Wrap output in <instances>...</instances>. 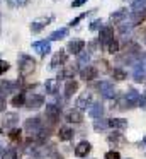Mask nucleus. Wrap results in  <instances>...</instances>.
<instances>
[{
    "instance_id": "obj_1",
    "label": "nucleus",
    "mask_w": 146,
    "mask_h": 159,
    "mask_svg": "<svg viewBox=\"0 0 146 159\" xmlns=\"http://www.w3.org/2000/svg\"><path fill=\"white\" fill-rule=\"evenodd\" d=\"M17 62H19V75L20 77L31 75V74L36 70V65H37L36 60H34L31 55H27V53H19Z\"/></svg>"
},
{
    "instance_id": "obj_2",
    "label": "nucleus",
    "mask_w": 146,
    "mask_h": 159,
    "mask_svg": "<svg viewBox=\"0 0 146 159\" xmlns=\"http://www.w3.org/2000/svg\"><path fill=\"white\" fill-rule=\"evenodd\" d=\"M97 89H98V93L102 94V98H105V99H114L115 94H117V91H115L114 84H112L111 80H100V82L97 84Z\"/></svg>"
},
{
    "instance_id": "obj_3",
    "label": "nucleus",
    "mask_w": 146,
    "mask_h": 159,
    "mask_svg": "<svg viewBox=\"0 0 146 159\" xmlns=\"http://www.w3.org/2000/svg\"><path fill=\"white\" fill-rule=\"evenodd\" d=\"M60 116H61V108L58 106V104H46V120L49 121L51 125L58 123L60 121Z\"/></svg>"
},
{
    "instance_id": "obj_4",
    "label": "nucleus",
    "mask_w": 146,
    "mask_h": 159,
    "mask_svg": "<svg viewBox=\"0 0 146 159\" xmlns=\"http://www.w3.org/2000/svg\"><path fill=\"white\" fill-rule=\"evenodd\" d=\"M43 104H44V96H41V94H29V96H26V108L27 110L36 111Z\"/></svg>"
},
{
    "instance_id": "obj_5",
    "label": "nucleus",
    "mask_w": 146,
    "mask_h": 159,
    "mask_svg": "<svg viewBox=\"0 0 146 159\" xmlns=\"http://www.w3.org/2000/svg\"><path fill=\"white\" fill-rule=\"evenodd\" d=\"M112 39H114V28H112V26H102L100 28V36H98V43H100V46L105 48Z\"/></svg>"
},
{
    "instance_id": "obj_6",
    "label": "nucleus",
    "mask_w": 146,
    "mask_h": 159,
    "mask_svg": "<svg viewBox=\"0 0 146 159\" xmlns=\"http://www.w3.org/2000/svg\"><path fill=\"white\" fill-rule=\"evenodd\" d=\"M24 128H26V132H29L31 135H37L39 134V130L43 128V121H41V118H27L26 123H24Z\"/></svg>"
},
{
    "instance_id": "obj_7",
    "label": "nucleus",
    "mask_w": 146,
    "mask_h": 159,
    "mask_svg": "<svg viewBox=\"0 0 146 159\" xmlns=\"http://www.w3.org/2000/svg\"><path fill=\"white\" fill-rule=\"evenodd\" d=\"M66 62H68V53L65 52V50H58V52L53 55V58H51L49 67L54 70V69H58V67H63Z\"/></svg>"
},
{
    "instance_id": "obj_8",
    "label": "nucleus",
    "mask_w": 146,
    "mask_h": 159,
    "mask_svg": "<svg viewBox=\"0 0 146 159\" xmlns=\"http://www.w3.org/2000/svg\"><path fill=\"white\" fill-rule=\"evenodd\" d=\"M49 22H53V16H49V17H41V19H36V21L31 22V33L32 34H37V33H41L44 28H46Z\"/></svg>"
},
{
    "instance_id": "obj_9",
    "label": "nucleus",
    "mask_w": 146,
    "mask_h": 159,
    "mask_svg": "<svg viewBox=\"0 0 146 159\" xmlns=\"http://www.w3.org/2000/svg\"><path fill=\"white\" fill-rule=\"evenodd\" d=\"M92 104H94V98H92L90 93H87V91H85V93L80 94V96H78V99H77V110L85 111L87 108H90Z\"/></svg>"
},
{
    "instance_id": "obj_10",
    "label": "nucleus",
    "mask_w": 146,
    "mask_h": 159,
    "mask_svg": "<svg viewBox=\"0 0 146 159\" xmlns=\"http://www.w3.org/2000/svg\"><path fill=\"white\" fill-rule=\"evenodd\" d=\"M144 62H146V57L144 60H141V63H136L134 65V72H132V79L136 82H144L146 80V67H144Z\"/></svg>"
},
{
    "instance_id": "obj_11",
    "label": "nucleus",
    "mask_w": 146,
    "mask_h": 159,
    "mask_svg": "<svg viewBox=\"0 0 146 159\" xmlns=\"http://www.w3.org/2000/svg\"><path fill=\"white\" fill-rule=\"evenodd\" d=\"M97 75H98V70L95 69V67H92V65H87V67H83V69L80 70V77H81V80H85V82L95 80Z\"/></svg>"
},
{
    "instance_id": "obj_12",
    "label": "nucleus",
    "mask_w": 146,
    "mask_h": 159,
    "mask_svg": "<svg viewBox=\"0 0 146 159\" xmlns=\"http://www.w3.org/2000/svg\"><path fill=\"white\" fill-rule=\"evenodd\" d=\"M32 50H36L41 57H46L48 53H51V41L49 39H43V41H34Z\"/></svg>"
},
{
    "instance_id": "obj_13",
    "label": "nucleus",
    "mask_w": 146,
    "mask_h": 159,
    "mask_svg": "<svg viewBox=\"0 0 146 159\" xmlns=\"http://www.w3.org/2000/svg\"><path fill=\"white\" fill-rule=\"evenodd\" d=\"M126 98V103H127V110H132L134 106H138V101H139V93L136 89H129L127 93L124 94Z\"/></svg>"
},
{
    "instance_id": "obj_14",
    "label": "nucleus",
    "mask_w": 146,
    "mask_h": 159,
    "mask_svg": "<svg viewBox=\"0 0 146 159\" xmlns=\"http://www.w3.org/2000/svg\"><path fill=\"white\" fill-rule=\"evenodd\" d=\"M66 48H68V52L73 53V55H80L85 48V41L83 39H71V41H68Z\"/></svg>"
},
{
    "instance_id": "obj_15",
    "label": "nucleus",
    "mask_w": 146,
    "mask_h": 159,
    "mask_svg": "<svg viewBox=\"0 0 146 159\" xmlns=\"http://www.w3.org/2000/svg\"><path fill=\"white\" fill-rule=\"evenodd\" d=\"M90 151H92V144H90V142L81 140L80 144L75 147V156H77V157H87V156L90 154Z\"/></svg>"
},
{
    "instance_id": "obj_16",
    "label": "nucleus",
    "mask_w": 146,
    "mask_h": 159,
    "mask_svg": "<svg viewBox=\"0 0 146 159\" xmlns=\"http://www.w3.org/2000/svg\"><path fill=\"white\" fill-rule=\"evenodd\" d=\"M65 116H66L68 123H81V121H83V115H81V111L77 110V108H75V110H70Z\"/></svg>"
},
{
    "instance_id": "obj_17",
    "label": "nucleus",
    "mask_w": 146,
    "mask_h": 159,
    "mask_svg": "<svg viewBox=\"0 0 146 159\" xmlns=\"http://www.w3.org/2000/svg\"><path fill=\"white\" fill-rule=\"evenodd\" d=\"M77 91H78V82L75 79H68L66 80V86H65V98L70 99Z\"/></svg>"
},
{
    "instance_id": "obj_18",
    "label": "nucleus",
    "mask_w": 146,
    "mask_h": 159,
    "mask_svg": "<svg viewBox=\"0 0 146 159\" xmlns=\"http://www.w3.org/2000/svg\"><path fill=\"white\" fill-rule=\"evenodd\" d=\"M17 87L19 86L12 80H0V94H3V96H7L9 93H14Z\"/></svg>"
},
{
    "instance_id": "obj_19",
    "label": "nucleus",
    "mask_w": 146,
    "mask_h": 159,
    "mask_svg": "<svg viewBox=\"0 0 146 159\" xmlns=\"http://www.w3.org/2000/svg\"><path fill=\"white\" fill-rule=\"evenodd\" d=\"M17 121H19V115L17 113H5L2 118V123L9 128H14L17 125Z\"/></svg>"
},
{
    "instance_id": "obj_20",
    "label": "nucleus",
    "mask_w": 146,
    "mask_h": 159,
    "mask_svg": "<svg viewBox=\"0 0 146 159\" xmlns=\"http://www.w3.org/2000/svg\"><path fill=\"white\" fill-rule=\"evenodd\" d=\"M88 115H90L92 118H102V115H104V104L102 103H94L90 106V110H88Z\"/></svg>"
},
{
    "instance_id": "obj_21",
    "label": "nucleus",
    "mask_w": 146,
    "mask_h": 159,
    "mask_svg": "<svg viewBox=\"0 0 146 159\" xmlns=\"http://www.w3.org/2000/svg\"><path fill=\"white\" fill-rule=\"evenodd\" d=\"M58 139H60L61 142H68L73 139V130H71L70 127H61L60 130H58Z\"/></svg>"
},
{
    "instance_id": "obj_22",
    "label": "nucleus",
    "mask_w": 146,
    "mask_h": 159,
    "mask_svg": "<svg viewBox=\"0 0 146 159\" xmlns=\"http://www.w3.org/2000/svg\"><path fill=\"white\" fill-rule=\"evenodd\" d=\"M75 74H77V67L68 65L58 74V79H75Z\"/></svg>"
},
{
    "instance_id": "obj_23",
    "label": "nucleus",
    "mask_w": 146,
    "mask_h": 159,
    "mask_svg": "<svg viewBox=\"0 0 146 159\" xmlns=\"http://www.w3.org/2000/svg\"><path fill=\"white\" fill-rule=\"evenodd\" d=\"M68 33H70V31H68V28L56 29V31H53V33H51V34H49V38H48V39H49V41H60V39L66 38V36H68Z\"/></svg>"
},
{
    "instance_id": "obj_24",
    "label": "nucleus",
    "mask_w": 146,
    "mask_h": 159,
    "mask_svg": "<svg viewBox=\"0 0 146 159\" xmlns=\"http://www.w3.org/2000/svg\"><path fill=\"white\" fill-rule=\"evenodd\" d=\"M44 89H46V94L49 96H54L58 93V80L56 79H48L44 82Z\"/></svg>"
},
{
    "instance_id": "obj_25",
    "label": "nucleus",
    "mask_w": 146,
    "mask_h": 159,
    "mask_svg": "<svg viewBox=\"0 0 146 159\" xmlns=\"http://www.w3.org/2000/svg\"><path fill=\"white\" fill-rule=\"evenodd\" d=\"M109 127L117 128V130H124L127 127V120L126 118H111L109 120Z\"/></svg>"
},
{
    "instance_id": "obj_26",
    "label": "nucleus",
    "mask_w": 146,
    "mask_h": 159,
    "mask_svg": "<svg viewBox=\"0 0 146 159\" xmlns=\"http://www.w3.org/2000/svg\"><path fill=\"white\" fill-rule=\"evenodd\" d=\"M146 19V9L144 11H139V12H132L131 16V26L134 28V26H139L143 21Z\"/></svg>"
},
{
    "instance_id": "obj_27",
    "label": "nucleus",
    "mask_w": 146,
    "mask_h": 159,
    "mask_svg": "<svg viewBox=\"0 0 146 159\" xmlns=\"http://www.w3.org/2000/svg\"><path fill=\"white\" fill-rule=\"evenodd\" d=\"M111 74H112V79L117 80V82H122V80H126V77H127V74H126V70L122 69V67H114Z\"/></svg>"
},
{
    "instance_id": "obj_28",
    "label": "nucleus",
    "mask_w": 146,
    "mask_h": 159,
    "mask_svg": "<svg viewBox=\"0 0 146 159\" xmlns=\"http://www.w3.org/2000/svg\"><path fill=\"white\" fill-rule=\"evenodd\" d=\"M126 16H127V11H126V9H119V11L112 12L111 17H109V21H111L112 24H115V22H121Z\"/></svg>"
},
{
    "instance_id": "obj_29",
    "label": "nucleus",
    "mask_w": 146,
    "mask_h": 159,
    "mask_svg": "<svg viewBox=\"0 0 146 159\" xmlns=\"http://www.w3.org/2000/svg\"><path fill=\"white\" fill-rule=\"evenodd\" d=\"M12 106L15 108H20V106H26V93H17L15 96L12 98Z\"/></svg>"
},
{
    "instance_id": "obj_30",
    "label": "nucleus",
    "mask_w": 146,
    "mask_h": 159,
    "mask_svg": "<svg viewBox=\"0 0 146 159\" xmlns=\"http://www.w3.org/2000/svg\"><path fill=\"white\" fill-rule=\"evenodd\" d=\"M107 140H109V144L121 145V144H124V135L119 134V132H114V134H111V135L107 137Z\"/></svg>"
},
{
    "instance_id": "obj_31",
    "label": "nucleus",
    "mask_w": 146,
    "mask_h": 159,
    "mask_svg": "<svg viewBox=\"0 0 146 159\" xmlns=\"http://www.w3.org/2000/svg\"><path fill=\"white\" fill-rule=\"evenodd\" d=\"M107 127H109V120H104V118H97V120L94 121V130H95V132H104Z\"/></svg>"
},
{
    "instance_id": "obj_32",
    "label": "nucleus",
    "mask_w": 146,
    "mask_h": 159,
    "mask_svg": "<svg viewBox=\"0 0 146 159\" xmlns=\"http://www.w3.org/2000/svg\"><path fill=\"white\" fill-rule=\"evenodd\" d=\"M7 5L12 9H20V7H26V5H29L31 0H5Z\"/></svg>"
},
{
    "instance_id": "obj_33",
    "label": "nucleus",
    "mask_w": 146,
    "mask_h": 159,
    "mask_svg": "<svg viewBox=\"0 0 146 159\" xmlns=\"http://www.w3.org/2000/svg\"><path fill=\"white\" fill-rule=\"evenodd\" d=\"M88 62H90V53H83L81 52L80 55H78V62H77V67H81V69H83V67H87L88 65Z\"/></svg>"
},
{
    "instance_id": "obj_34",
    "label": "nucleus",
    "mask_w": 146,
    "mask_h": 159,
    "mask_svg": "<svg viewBox=\"0 0 146 159\" xmlns=\"http://www.w3.org/2000/svg\"><path fill=\"white\" fill-rule=\"evenodd\" d=\"M144 7H146V0H132V4H131V11L132 12L144 11Z\"/></svg>"
},
{
    "instance_id": "obj_35",
    "label": "nucleus",
    "mask_w": 146,
    "mask_h": 159,
    "mask_svg": "<svg viewBox=\"0 0 146 159\" xmlns=\"http://www.w3.org/2000/svg\"><path fill=\"white\" fill-rule=\"evenodd\" d=\"M2 154H3V159H19L17 151H15V149H12V147H7L5 151H2Z\"/></svg>"
},
{
    "instance_id": "obj_36",
    "label": "nucleus",
    "mask_w": 146,
    "mask_h": 159,
    "mask_svg": "<svg viewBox=\"0 0 146 159\" xmlns=\"http://www.w3.org/2000/svg\"><path fill=\"white\" fill-rule=\"evenodd\" d=\"M20 135H22V132H20V128H17V127L10 128V132H9V139H10V140H14V142H19V140H20Z\"/></svg>"
},
{
    "instance_id": "obj_37",
    "label": "nucleus",
    "mask_w": 146,
    "mask_h": 159,
    "mask_svg": "<svg viewBox=\"0 0 146 159\" xmlns=\"http://www.w3.org/2000/svg\"><path fill=\"white\" fill-rule=\"evenodd\" d=\"M119 48H121V45H119L117 39H112V41L109 43L107 46H105V50H107L109 53H112V55H114V53H117V52H119Z\"/></svg>"
},
{
    "instance_id": "obj_38",
    "label": "nucleus",
    "mask_w": 146,
    "mask_h": 159,
    "mask_svg": "<svg viewBox=\"0 0 146 159\" xmlns=\"http://www.w3.org/2000/svg\"><path fill=\"white\" fill-rule=\"evenodd\" d=\"M90 12H92V11H90ZM90 12H83V14H80L78 17H75L73 21H70V22H68V26H70V28H73V26H77L78 22H81V21H83V19L87 17V16L90 14Z\"/></svg>"
},
{
    "instance_id": "obj_39",
    "label": "nucleus",
    "mask_w": 146,
    "mask_h": 159,
    "mask_svg": "<svg viewBox=\"0 0 146 159\" xmlns=\"http://www.w3.org/2000/svg\"><path fill=\"white\" fill-rule=\"evenodd\" d=\"M88 28H90V31H97V29H100L102 28V19H95V21H92Z\"/></svg>"
},
{
    "instance_id": "obj_40",
    "label": "nucleus",
    "mask_w": 146,
    "mask_h": 159,
    "mask_svg": "<svg viewBox=\"0 0 146 159\" xmlns=\"http://www.w3.org/2000/svg\"><path fill=\"white\" fill-rule=\"evenodd\" d=\"M104 159H121V154L117 151H109V152H105Z\"/></svg>"
},
{
    "instance_id": "obj_41",
    "label": "nucleus",
    "mask_w": 146,
    "mask_h": 159,
    "mask_svg": "<svg viewBox=\"0 0 146 159\" xmlns=\"http://www.w3.org/2000/svg\"><path fill=\"white\" fill-rule=\"evenodd\" d=\"M138 106L141 110L146 111V94H139V101H138Z\"/></svg>"
},
{
    "instance_id": "obj_42",
    "label": "nucleus",
    "mask_w": 146,
    "mask_h": 159,
    "mask_svg": "<svg viewBox=\"0 0 146 159\" xmlns=\"http://www.w3.org/2000/svg\"><path fill=\"white\" fill-rule=\"evenodd\" d=\"M10 69V65L7 62H3V60H0V75H2V74H5L7 70Z\"/></svg>"
},
{
    "instance_id": "obj_43",
    "label": "nucleus",
    "mask_w": 146,
    "mask_h": 159,
    "mask_svg": "<svg viewBox=\"0 0 146 159\" xmlns=\"http://www.w3.org/2000/svg\"><path fill=\"white\" fill-rule=\"evenodd\" d=\"M131 29H132V26H131V22H129V24H122L121 28H119V31H121L122 34H126V33H131Z\"/></svg>"
},
{
    "instance_id": "obj_44",
    "label": "nucleus",
    "mask_w": 146,
    "mask_h": 159,
    "mask_svg": "<svg viewBox=\"0 0 146 159\" xmlns=\"http://www.w3.org/2000/svg\"><path fill=\"white\" fill-rule=\"evenodd\" d=\"M85 4H87V0H73V2H71V7L77 9V7H81V5H85Z\"/></svg>"
},
{
    "instance_id": "obj_45",
    "label": "nucleus",
    "mask_w": 146,
    "mask_h": 159,
    "mask_svg": "<svg viewBox=\"0 0 146 159\" xmlns=\"http://www.w3.org/2000/svg\"><path fill=\"white\" fill-rule=\"evenodd\" d=\"M5 106H7V99H5V96H3V94H0V111L5 110Z\"/></svg>"
},
{
    "instance_id": "obj_46",
    "label": "nucleus",
    "mask_w": 146,
    "mask_h": 159,
    "mask_svg": "<svg viewBox=\"0 0 146 159\" xmlns=\"http://www.w3.org/2000/svg\"><path fill=\"white\" fill-rule=\"evenodd\" d=\"M0 159H3V154H2V151H0Z\"/></svg>"
},
{
    "instance_id": "obj_47",
    "label": "nucleus",
    "mask_w": 146,
    "mask_h": 159,
    "mask_svg": "<svg viewBox=\"0 0 146 159\" xmlns=\"http://www.w3.org/2000/svg\"><path fill=\"white\" fill-rule=\"evenodd\" d=\"M143 144H146V137H144V139H143Z\"/></svg>"
},
{
    "instance_id": "obj_48",
    "label": "nucleus",
    "mask_w": 146,
    "mask_h": 159,
    "mask_svg": "<svg viewBox=\"0 0 146 159\" xmlns=\"http://www.w3.org/2000/svg\"><path fill=\"white\" fill-rule=\"evenodd\" d=\"M0 134H2V128H0Z\"/></svg>"
},
{
    "instance_id": "obj_49",
    "label": "nucleus",
    "mask_w": 146,
    "mask_h": 159,
    "mask_svg": "<svg viewBox=\"0 0 146 159\" xmlns=\"http://www.w3.org/2000/svg\"><path fill=\"white\" fill-rule=\"evenodd\" d=\"M144 43H146V38H144Z\"/></svg>"
},
{
    "instance_id": "obj_50",
    "label": "nucleus",
    "mask_w": 146,
    "mask_h": 159,
    "mask_svg": "<svg viewBox=\"0 0 146 159\" xmlns=\"http://www.w3.org/2000/svg\"><path fill=\"white\" fill-rule=\"evenodd\" d=\"M127 159H129V157H127Z\"/></svg>"
}]
</instances>
